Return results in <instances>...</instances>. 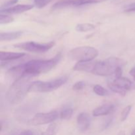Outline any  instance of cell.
Masks as SVG:
<instances>
[{"label": "cell", "instance_id": "cell-22", "mask_svg": "<svg viewBox=\"0 0 135 135\" xmlns=\"http://www.w3.org/2000/svg\"><path fill=\"white\" fill-rule=\"evenodd\" d=\"M14 21V18L11 16L7 15L0 14V24L4 25V24H8Z\"/></svg>", "mask_w": 135, "mask_h": 135}, {"label": "cell", "instance_id": "cell-35", "mask_svg": "<svg viewBox=\"0 0 135 135\" xmlns=\"http://www.w3.org/2000/svg\"><path fill=\"white\" fill-rule=\"evenodd\" d=\"M134 88H135V86H134Z\"/></svg>", "mask_w": 135, "mask_h": 135}, {"label": "cell", "instance_id": "cell-26", "mask_svg": "<svg viewBox=\"0 0 135 135\" xmlns=\"http://www.w3.org/2000/svg\"><path fill=\"white\" fill-rule=\"evenodd\" d=\"M18 0H9V1H7V2H5L3 5H1V9H7V8H9L10 7V6L17 3L18 2Z\"/></svg>", "mask_w": 135, "mask_h": 135}, {"label": "cell", "instance_id": "cell-32", "mask_svg": "<svg viewBox=\"0 0 135 135\" xmlns=\"http://www.w3.org/2000/svg\"><path fill=\"white\" fill-rule=\"evenodd\" d=\"M117 135H126V134H125V133L124 131H120Z\"/></svg>", "mask_w": 135, "mask_h": 135}, {"label": "cell", "instance_id": "cell-19", "mask_svg": "<svg viewBox=\"0 0 135 135\" xmlns=\"http://www.w3.org/2000/svg\"><path fill=\"white\" fill-rule=\"evenodd\" d=\"M73 110L72 108H65L60 113L59 117H60V118L61 119L68 120L71 118V117L73 115Z\"/></svg>", "mask_w": 135, "mask_h": 135}, {"label": "cell", "instance_id": "cell-1", "mask_svg": "<svg viewBox=\"0 0 135 135\" xmlns=\"http://www.w3.org/2000/svg\"><path fill=\"white\" fill-rule=\"evenodd\" d=\"M61 58V54L59 53L50 59H46V60L33 59L25 63H22L24 69V73L22 75H27L33 77L40 74L49 72L58 64Z\"/></svg>", "mask_w": 135, "mask_h": 135}, {"label": "cell", "instance_id": "cell-12", "mask_svg": "<svg viewBox=\"0 0 135 135\" xmlns=\"http://www.w3.org/2000/svg\"><path fill=\"white\" fill-rule=\"evenodd\" d=\"M114 109V105L111 104H104L102 105L95 108L92 112V115L95 117L107 115L112 113Z\"/></svg>", "mask_w": 135, "mask_h": 135}, {"label": "cell", "instance_id": "cell-18", "mask_svg": "<svg viewBox=\"0 0 135 135\" xmlns=\"http://www.w3.org/2000/svg\"><path fill=\"white\" fill-rule=\"evenodd\" d=\"M93 91L95 94L100 96H107L109 94L108 90L99 84H96L94 86Z\"/></svg>", "mask_w": 135, "mask_h": 135}, {"label": "cell", "instance_id": "cell-5", "mask_svg": "<svg viewBox=\"0 0 135 135\" xmlns=\"http://www.w3.org/2000/svg\"><path fill=\"white\" fill-rule=\"evenodd\" d=\"M99 51L91 46H80L75 47L69 51V55L71 59L78 62L90 61L97 57Z\"/></svg>", "mask_w": 135, "mask_h": 135}, {"label": "cell", "instance_id": "cell-30", "mask_svg": "<svg viewBox=\"0 0 135 135\" xmlns=\"http://www.w3.org/2000/svg\"><path fill=\"white\" fill-rule=\"evenodd\" d=\"M129 73H130V75H131L132 77L133 78V79H134V80L135 81V67H134V68H133L131 70Z\"/></svg>", "mask_w": 135, "mask_h": 135}, {"label": "cell", "instance_id": "cell-6", "mask_svg": "<svg viewBox=\"0 0 135 135\" xmlns=\"http://www.w3.org/2000/svg\"><path fill=\"white\" fill-rule=\"evenodd\" d=\"M54 46H55L54 42L43 44L34 42H25L13 45V46L16 48L33 53H45L52 48Z\"/></svg>", "mask_w": 135, "mask_h": 135}, {"label": "cell", "instance_id": "cell-8", "mask_svg": "<svg viewBox=\"0 0 135 135\" xmlns=\"http://www.w3.org/2000/svg\"><path fill=\"white\" fill-rule=\"evenodd\" d=\"M90 117L89 115L85 112H82L77 116L76 123L78 129L80 132L86 131L90 126Z\"/></svg>", "mask_w": 135, "mask_h": 135}, {"label": "cell", "instance_id": "cell-2", "mask_svg": "<svg viewBox=\"0 0 135 135\" xmlns=\"http://www.w3.org/2000/svg\"><path fill=\"white\" fill-rule=\"evenodd\" d=\"M31 76L22 75L21 77L15 80L7 92V99L11 105H16L23 100L28 92L31 84Z\"/></svg>", "mask_w": 135, "mask_h": 135}, {"label": "cell", "instance_id": "cell-25", "mask_svg": "<svg viewBox=\"0 0 135 135\" xmlns=\"http://www.w3.org/2000/svg\"><path fill=\"white\" fill-rule=\"evenodd\" d=\"M84 86H85V83L84 81H78L73 84L72 88L73 90L79 91L83 90Z\"/></svg>", "mask_w": 135, "mask_h": 135}, {"label": "cell", "instance_id": "cell-3", "mask_svg": "<svg viewBox=\"0 0 135 135\" xmlns=\"http://www.w3.org/2000/svg\"><path fill=\"white\" fill-rule=\"evenodd\" d=\"M125 61L117 57H109L100 61H96L92 74L99 76H109L114 74L116 69L123 67Z\"/></svg>", "mask_w": 135, "mask_h": 135}, {"label": "cell", "instance_id": "cell-4", "mask_svg": "<svg viewBox=\"0 0 135 135\" xmlns=\"http://www.w3.org/2000/svg\"><path fill=\"white\" fill-rule=\"evenodd\" d=\"M68 80L67 76H62L50 81H36L32 82L29 87V92H49L55 90L65 84Z\"/></svg>", "mask_w": 135, "mask_h": 135}, {"label": "cell", "instance_id": "cell-7", "mask_svg": "<svg viewBox=\"0 0 135 135\" xmlns=\"http://www.w3.org/2000/svg\"><path fill=\"white\" fill-rule=\"evenodd\" d=\"M59 113L57 111H51L47 113H38L32 118L30 123L34 125L52 123L59 117Z\"/></svg>", "mask_w": 135, "mask_h": 135}, {"label": "cell", "instance_id": "cell-16", "mask_svg": "<svg viewBox=\"0 0 135 135\" xmlns=\"http://www.w3.org/2000/svg\"><path fill=\"white\" fill-rule=\"evenodd\" d=\"M73 0H59L53 5L51 9L53 10H55V9H59L66 7L71 6V5L73 6Z\"/></svg>", "mask_w": 135, "mask_h": 135}, {"label": "cell", "instance_id": "cell-27", "mask_svg": "<svg viewBox=\"0 0 135 135\" xmlns=\"http://www.w3.org/2000/svg\"><path fill=\"white\" fill-rule=\"evenodd\" d=\"M122 73H123V67H119L116 69L114 73L115 76V79L117 78H119L122 76Z\"/></svg>", "mask_w": 135, "mask_h": 135}, {"label": "cell", "instance_id": "cell-17", "mask_svg": "<svg viewBox=\"0 0 135 135\" xmlns=\"http://www.w3.org/2000/svg\"><path fill=\"white\" fill-rule=\"evenodd\" d=\"M108 86L111 90L113 91L115 93L119 94L121 95V96H125V94H126L127 91L125 90L122 89V88H121L120 87L117 86L115 85L113 82H108Z\"/></svg>", "mask_w": 135, "mask_h": 135}, {"label": "cell", "instance_id": "cell-24", "mask_svg": "<svg viewBox=\"0 0 135 135\" xmlns=\"http://www.w3.org/2000/svg\"><path fill=\"white\" fill-rule=\"evenodd\" d=\"M132 109V105H127V107H125L123 109V110L122 111L121 114V121H124L127 119L128 116H129V113H130Z\"/></svg>", "mask_w": 135, "mask_h": 135}, {"label": "cell", "instance_id": "cell-15", "mask_svg": "<svg viewBox=\"0 0 135 135\" xmlns=\"http://www.w3.org/2000/svg\"><path fill=\"white\" fill-rule=\"evenodd\" d=\"M95 25L90 23H81L78 24L76 25V31L80 32H85L91 31L95 28Z\"/></svg>", "mask_w": 135, "mask_h": 135}, {"label": "cell", "instance_id": "cell-13", "mask_svg": "<svg viewBox=\"0 0 135 135\" xmlns=\"http://www.w3.org/2000/svg\"><path fill=\"white\" fill-rule=\"evenodd\" d=\"M112 82L115 85H117V86L120 87L122 89L125 90L126 91L129 90L131 89V88L132 82L129 79H127V78L121 76V77L115 79Z\"/></svg>", "mask_w": 135, "mask_h": 135}, {"label": "cell", "instance_id": "cell-14", "mask_svg": "<svg viewBox=\"0 0 135 135\" xmlns=\"http://www.w3.org/2000/svg\"><path fill=\"white\" fill-rule=\"evenodd\" d=\"M23 31L12 32H1L0 33V41H10L17 39L22 35Z\"/></svg>", "mask_w": 135, "mask_h": 135}, {"label": "cell", "instance_id": "cell-9", "mask_svg": "<svg viewBox=\"0 0 135 135\" xmlns=\"http://www.w3.org/2000/svg\"><path fill=\"white\" fill-rule=\"evenodd\" d=\"M34 7L33 5H25V4H22V5H17L15 6L7 8L5 9H1L0 13L1 14L3 13H7V14H18V13H22L25 11L30 10Z\"/></svg>", "mask_w": 135, "mask_h": 135}, {"label": "cell", "instance_id": "cell-33", "mask_svg": "<svg viewBox=\"0 0 135 135\" xmlns=\"http://www.w3.org/2000/svg\"><path fill=\"white\" fill-rule=\"evenodd\" d=\"M130 7H135V3H134L131 4V5L129 6V8H130Z\"/></svg>", "mask_w": 135, "mask_h": 135}, {"label": "cell", "instance_id": "cell-34", "mask_svg": "<svg viewBox=\"0 0 135 135\" xmlns=\"http://www.w3.org/2000/svg\"><path fill=\"white\" fill-rule=\"evenodd\" d=\"M131 135H135V129L133 131V132L131 133Z\"/></svg>", "mask_w": 135, "mask_h": 135}, {"label": "cell", "instance_id": "cell-11", "mask_svg": "<svg viewBox=\"0 0 135 135\" xmlns=\"http://www.w3.org/2000/svg\"><path fill=\"white\" fill-rule=\"evenodd\" d=\"M26 55L25 53L9 52V51H0V61L2 62L14 61L21 59Z\"/></svg>", "mask_w": 135, "mask_h": 135}, {"label": "cell", "instance_id": "cell-28", "mask_svg": "<svg viewBox=\"0 0 135 135\" xmlns=\"http://www.w3.org/2000/svg\"><path fill=\"white\" fill-rule=\"evenodd\" d=\"M112 120H113L112 119V118H109L105 121V122L104 123V125H103V126H104V129H106L108 127H109V125H110V124L112 123Z\"/></svg>", "mask_w": 135, "mask_h": 135}, {"label": "cell", "instance_id": "cell-10", "mask_svg": "<svg viewBox=\"0 0 135 135\" xmlns=\"http://www.w3.org/2000/svg\"><path fill=\"white\" fill-rule=\"evenodd\" d=\"M96 61H82L77 62L75 65L73 69L76 71H82V72H87L92 73L96 65Z\"/></svg>", "mask_w": 135, "mask_h": 135}, {"label": "cell", "instance_id": "cell-21", "mask_svg": "<svg viewBox=\"0 0 135 135\" xmlns=\"http://www.w3.org/2000/svg\"><path fill=\"white\" fill-rule=\"evenodd\" d=\"M99 0H73V6L79 7L82 5H88V4L96 3L99 2Z\"/></svg>", "mask_w": 135, "mask_h": 135}, {"label": "cell", "instance_id": "cell-29", "mask_svg": "<svg viewBox=\"0 0 135 135\" xmlns=\"http://www.w3.org/2000/svg\"><path fill=\"white\" fill-rule=\"evenodd\" d=\"M18 135H33V133L30 130L24 131L21 132Z\"/></svg>", "mask_w": 135, "mask_h": 135}, {"label": "cell", "instance_id": "cell-20", "mask_svg": "<svg viewBox=\"0 0 135 135\" xmlns=\"http://www.w3.org/2000/svg\"><path fill=\"white\" fill-rule=\"evenodd\" d=\"M57 132V126L55 123H52L48 126L46 130L42 133V135H55Z\"/></svg>", "mask_w": 135, "mask_h": 135}, {"label": "cell", "instance_id": "cell-31", "mask_svg": "<svg viewBox=\"0 0 135 135\" xmlns=\"http://www.w3.org/2000/svg\"><path fill=\"white\" fill-rule=\"evenodd\" d=\"M127 12H132V11H135V7H130L128 8L126 10Z\"/></svg>", "mask_w": 135, "mask_h": 135}, {"label": "cell", "instance_id": "cell-23", "mask_svg": "<svg viewBox=\"0 0 135 135\" xmlns=\"http://www.w3.org/2000/svg\"><path fill=\"white\" fill-rule=\"evenodd\" d=\"M52 1L54 0H34V4L37 8L42 9Z\"/></svg>", "mask_w": 135, "mask_h": 135}]
</instances>
